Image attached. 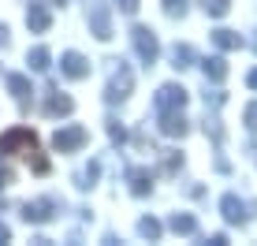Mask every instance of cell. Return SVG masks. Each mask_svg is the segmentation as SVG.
<instances>
[{"instance_id": "17", "label": "cell", "mask_w": 257, "mask_h": 246, "mask_svg": "<svg viewBox=\"0 0 257 246\" xmlns=\"http://www.w3.org/2000/svg\"><path fill=\"white\" fill-rule=\"evenodd\" d=\"M30 67H34V71H45V67H49V49H34L30 52Z\"/></svg>"}, {"instance_id": "23", "label": "cell", "mask_w": 257, "mask_h": 246, "mask_svg": "<svg viewBox=\"0 0 257 246\" xmlns=\"http://www.w3.org/2000/svg\"><path fill=\"white\" fill-rule=\"evenodd\" d=\"M116 4H119L127 15H135V12H138V0H116Z\"/></svg>"}, {"instance_id": "4", "label": "cell", "mask_w": 257, "mask_h": 246, "mask_svg": "<svg viewBox=\"0 0 257 246\" xmlns=\"http://www.w3.org/2000/svg\"><path fill=\"white\" fill-rule=\"evenodd\" d=\"M183 104H187V90L183 86H161V93H157V108L161 112L183 108Z\"/></svg>"}, {"instance_id": "19", "label": "cell", "mask_w": 257, "mask_h": 246, "mask_svg": "<svg viewBox=\"0 0 257 246\" xmlns=\"http://www.w3.org/2000/svg\"><path fill=\"white\" fill-rule=\"evenodd\" d=\"M172 60H175V67H190V60H194V52H190L187 45H175V52H172Z\"/></svg>"}, {"instance_id": "1", "label": "cell", "mask_w": 257, "mask_h": 246, "mask_svg": "<svg viewBox=\"0 0 257 246\" xmlns=\"http://www.w3.org/2000/svg\"><path fill=\"white\" fill-rule=\"evenodd\" d=\"M15 149H23V157L34 164V172H38V175H45V172H49V161L41 157V149H38V138H34V131H26V127H15V131H8V135L0 138V153H4V157H12Z\"/></svg>"}, {"instance_id": "8", "label": "cell", "mask_w": 257, "mask_h": 246, "mask_svg": "<svg viewBox=\"0 0 257 246\" xmlns=\"http://www.w3.org/2000/svg\"><path fill=\"white\" fill-rule=\"evenodd\" d=\"M26 23H30V30H38V34H45L49 26H52L49 12H45L41 4H30V12H26Z\"/></svg>"}, {"instance_id": "22", "label": "cell", "mask_w": 257, "mask_h": 246, "mask_svg": "<svg viewBox=\"0 0 257 246\" xmlns=\"http://www.w3.org/2000/svg\"><path fill=\"white\" fill-rule=\"evenodd\" d=\"M164 12L168 15H183L187 12V0H164Z\"/></svg>"}, {"instance_id": "6", "label": "cell", "mask_w": 257, "mask_h": 246, "mask_svg": "<svg viewBox=\"0 0 257 246\" xmlns=\"http://www.w3.org/2000/svg\"><path fill=\"white\" fill-rule=\"evenodd\" d=\"M52 201H26L23 205V216L26 220H34V224H45V220H52Z\"/></svg>"}, {"instance_id": "16", "label": "cell", "mask_w": 257, "mask_h": 246, "mask_svg": "<svg viewBox=\"0 0 257 246\" xmlns=\"http://www.w3.org/2000/svg\"><path fill=\"white\" fill-rule=\"evenodd\" d=\"M194 227H198V224H194V216H187V213H175V216H172V231H179V235H190Z\"/></svg>"}, {"instance_id": "14", "label": "cell", "mask_w": 257, "mask_h": 246, "mask_svg": "<svg viewBox=\"0 0 257 246\" xmlns=\"http://www.w3.org/2000/svg\"><path fill=\"white\" fill-rule=\"evenodd\" d=\"M8 90H12L19 101H26V97H30V78H23V75H8Z\"/></svg>"}, {"instance_id": "12", "label": "cell", "mask_w": 257, "mask_h": 246, "mask_svg": "<svg viewBox=\"0 0 257 246\" xmlns=\"http://www.w3.org/2000/svg\"><path fill=\"white\" fill-rule=\"evenodd\" d=\"M220 209H224V216H227V220H231V224H242V201H238L235 194H227L224 201H220Z\"/></svg>"}, {"instance_id": "25", "label": "cell", "mask_w": 257, "mask_h": 246, "mask_svg": "<svg viewBox=\"0 0 257 246\" xmlns=\"http://www.w3.org/2000/svg\"><path fill=\"white\" fill-rule=\"evenodd\" d=\"M8 239H12V231H8V227L0 224V242H8Z\"/></svg>"}, {"instance_id": "13", "label": "cell", "mask_w": 257, "mask_h": 246, "mask_svg": "<svg viewBox=\"0 0 257 246\" xmlns=\"http://www.w3.org/2000/svg\"><path fill=\"white\" fill-rule=\"evenodd\" d=\"M90 19H93V34H97V38H112V26H108V12H104L101 4L93 8V15H90Z\"/></svg>"}, {"instance_id": "21", "label": "cell", "mask_w": 257, "mask_h": 246, "mask_svg": "<svg viewBox=\"0 0 257 246\" xmlns=\"http://www.w3.org/2000/svg\"><path fill=\"white\" fill-rule=\"evenodd\" d=\"M138 231L146 235V239H157V235H161V224H157V220H142V224H138Z\"/></svg>"}, {"instance_id": "2", "label": "cell", "mask_w": 257, "mask_h": 246, "mask_svg": "<svg viewBox=\"0 0 257 246\" xmlns=\"http://www.w3.org/2000/svg\"><path fill=\"white\" fill-rule=\"evenodd\" d=\"M86 127H64V131H56V138H52V146L60 149V153H71V149H78V146H86Z\"/></svg>"}, {"instance_id": "3", "label": "cell", "mask_w": 257, "mask_h": 246, "mask_svg": "<svg viewBox=\"0 0 257 246\" xmlns=\"http://www.w3.org/2000/svg\"><path fill=\"white\" fill-rule=\"evenodd\" d=\"M135 49H138V56L146 60V64H153L157 60V38H153V30H146V26H135Z\"/></svg>"}, {"instance_id": "18", "label": "cell", "mask_w": 257, "mask_h": 246, "mask_svg": "<svg viewBox=\"0 0 257 246\" xmlns=\"http://www.w3.org/2000/svg\"><path fill=\"white\" fill-rule=\"evenodd\" d=\"M131 190H135V194H146L149 190V175L146 172H131Z\"/></svg>"}, {"instance_id": "5", "label": "cell", "mask_w": 257, "mask_h": 246, "mask_svg": "<svg viewBox=\"0 0 257 246\" xmlns=\"http://www.w3.org/2000/svg\"><path fill=\"white\" fill-rule=\"evenodd\" d=\"M131 86H135V75H131L127 67H119V71L112 75V82H108V101H123L131 93Z\"/></svg>"}, {"instance_id": "10", "label": "cell", "mask_w": 257, "mask_h": 246, "mask_svg": "<svg viewBox=\"0 0 257 246\" xmlns=\"http://www.w3.org/2000/svg\"><path fill=\"white\" fill-rule=\"evenodd\" d=\"M71 108H75L71 97H64V93H49V101H45V112H49V116H67Z\"/></svg>"}, {"instance_id": "11", "label": "cell", "mask_w": 257, "mask_h": 246, "mask_svg": "<svg viewBox=\"0 0 257 246\" xmlns=\"http://www.w3.org/2000/svg\"><path fill=\"white\" fill-rule=\"evenodd\" d=\"M161 131H164V135H187V119H183L179 112H164Z\"/></svg>"}, {"instance_id": "15", "label": "cell", "mask_w": 257, "mask_h": 246, "mask_svg": "<svg viewBox=\"0 0 257 246\" xmlns=\"http://www.w3.org/2000/svg\"><path fill=\"white\" fill-rule=\"evenodd\" d=\"M212 41H216L220 49H238V45H242V38H238L235 30H216V34H212Z\"/></svg>"}, {"instance_id": "9", "label": "cell", "mask_w": 257, "mask_h": 246, "mask_svg": "<svg viewBox=\"0 0 257 246\" xmlns=\"http://www.w3.org/2000/svg\"><path fill=\"white\" fill-rule=\"evenodd\" d=\"M201 67H205V75L212 78V82H224V78H227V64H224V56H209V60H201Z\"/></svg>"}, {"instance_id": "27", "label": "cell", "mask_w": 257, "mask_h": 246, "mask_svg": "<svg viewBox=\"0 0 257 246\" xmlns=\"http://www.w3.org/2000/svg\"><path fill=\"white\" fill-rule=\"evenodd\" d=\"M52 4H64V0H52Z\"/></svg>"}, {"instance_id": "7", "label": "cell", "mask_w": 257, "mask_h": 246, "mask_svg": "<svg viewBox=\"0 0 257 246\" xmlns=\"http://www.w3.org/2000/svg\"><path fill=\"white\" fill-rule=\"evenodd\" d=\"M60 67H64V75H67V78H86V75H90V64H86L78 52H67V56L60 60Z\"/></svg>"}, {"instance_id": "20", "label": "cell", "mask_w": 257, "mask_h": 246, "mask_svg": "<svg viewBox=\"0 0 257 246\" xmlns=\"http://www.w3.org/2000/svg\"><path fill=\"white\" fill-rule=\"evenodd\" d=\"M205 4L209 15H227V8H231V0H201Z\"/></svg>"}, {"instance_id": "26", "label": "cell", "mask_w": 257, "mask_h": 246, "mask_svg": "<svg viewBox=\"0 0 257 246\" xmlns=\"http://www.w3.org/2000/svg\"><path fill=\"white\" fill-rule=\"evenodd\" d=\"M246 82H250V86H253V90H257V67H253V71H250V78H246Z\"/></svg>"}, {"instance_id": "24", "label": "cell", "mask_w": 257, "mask_h": 246, "mask_svg": "<svg viewBox=\"0 0 257 246\" xmlns=\"http://www.w3.org/2000/svg\"><path fill=\"white\" fill-rule=\"evenodd\" d=\"M246 123L257 131V104H250V108H246Z\"/></svg>"}]
</instances>
